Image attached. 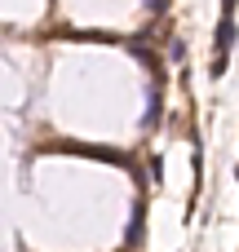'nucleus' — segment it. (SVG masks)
<instances>
[{
  "label": "nucleus",
  "mask_w": 239,
  "mask_h": 252,
  "mask_svg": "<svg viewBox=\"0 0 239 252\" xmlns=\"http://www.w3.org/2000/svg\"><path fill=\"white\" fill-rule=\"evenodd\" d=\"M164 4H169V0H146V9H151V13H164Z\"/></svg>",
  "instance_id": "f257e3e1"
},
{
  "label": "nucleus",
  "mask_w": 239,
  "mask_h": 252,
  "mask_svg": "<svg viewBox=\"0 0 239 252\" xmlns=\"http://www.w3.org/2000/svg\"><path fill=\"white\" fill-rule=\"evenodd\" d=\"M222 13H235V0H222Z\"/></svg>",
  "instance_id": "f03ea898"
}]
</instances>
